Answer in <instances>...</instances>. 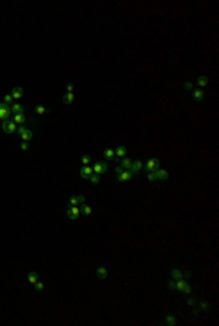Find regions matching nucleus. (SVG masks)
I'll use <instances>...</instances> for the list:
<instances>
[{
	"label": "nucleus",
	"mask_w": 219,
	"mask_h": 326,
	"mask_svg": "<svg viewBox=\"0 0 219 326\" xmlns=\"http://www.w3.org/2000/svg\"><path fill=\"white\" fill-rule=\"evenodd\" d=\"M12 107L9 104H4V102H0V120L4 122V120H10V116H12Z\"/></svg>",
	"instance_id": "f257e3e1"
},
{
	"label": "nucleus",
	"mask_w": 219,
	"mask_h": 326,
	"mask_svg": "<svg viewBox=\"0 0 219 326\" xmlns=\"http://www.w3.org/2000/svg\"><path fill=\"white\" fill-rule=\"evenodd\" d=\"M1 129H3L4 133L10 135V133H15V132H16L18 126H16V123L13 122V120H4V122L1 123Z\"/></svg>",
	"instance_id": "f03ea898"
},
{
	"label": "nucleus",
	"mask_w": 219,
	"mask_h": 326,
	"mask_svg": "<svg viewBox=\"0 0 219 326\" xmlns=\"http://www.w3.org/2000/svg\"><path fill=\"white\" fill-rule=\"evenodd\" d=\"M159 165H161V160L159 158H151V160H148L146 164H145V170L149 173V171H155V170H158L159 168Z\"/></svg>",
	"instance_id": "7ed1b4c3"
},
{
	"label": "nucleus",
	"mask_w": 219,
	"mask_h": 326,
	"mask_svg": "<svg viewBox=\"0 0 219 326\" xmlns=\"http://www.w3.org/2000/svg\"><path fill=\"white\" fill-rule=\"evenodd\" d=\"M79 215H81L79 206H69V209H67V218H69V219L76 221V219L79 218Z\"/></svg>",
	"instance_id": "20e7f679"
},
{
	"label": "nucleus",
	"mask_w": 219,
	"mask_h": 326,
	"mask_svg": "<svg viewBox=\"0 0 219 326\" xmlns=\"http://www.w3.org/2000/svg\"><path fill=\"white\" fill-rule=\"evenodd\" d=\"M93 173L95 174H98V176H101V174H104L107 170H108V164L105 163V161H99V163H96L93 165Z\"/></svg>",
	"instance_id": "39448f33"
},
{
	"label": "nucleus",
	"mask_w": 219,
	"mask_h": 326,
	"mask_svg": "<svg viewBox=\"0 0 219 326\" xmlns=\"http://www.w3.org/2000/svg\"><path fill=\"white\" fill-rule=\"evenodd\" d=\"M131 177H133V174L130 173V170H124L121 174H118V176H116V178H117V181H120V183H124V181H129Z\"/></svg>",
	"instance_id": "423d86ee"
},
{
	"label": "nucleus",
	"mask_w": 219,
	"mask_h": 326,
	"mask_svg": "<svg viewBox=\"0 0 219 326\" xmlns=\"http://www.w3.org/2000/svg\"><path fill=\"white\" fill-rule=\"evenodd\" d=\"M95 275H96V278H98V279L105 281V279H107V277H108V271H107L104 266H98V268L95 269Z\"/></svg>",
	"instance_id": "0eeeda50"
},
{
	"label": "nucleus",
	"mask_w": 219,
	"mask_h": 326,
	"mask_svg": "<svg viewBox=\"0 0 219 326\" xmlns=\"http://www.w3.org/2000/svg\"><path fill=\"white\" fill-rule=\"evenodd\" d=\"M143 168V163L140 160H136V161H131V167H130V173L133 176H136L140 170Z\"/></svg>",
	"instance_id": "6e6552de"
},
{
	"label": "nucleus",
	"mask_w": 219,
	"mask_h": 326,
	"mask_svg": "<svg viewBox=\"0 0 219 326\" xmlns=\"http://www.w3.org/2000/svg\"><path fill=\"white\" fill-rule=\"evenodd\" d=\"M81 176H82V178H91V176L93 174V170H92V167L91 165H83L82 168H81Z\"/></svg>",
	"instance_id": "1a4fd4ad"
},
{
	"label": "nucleus",
	"mask_w": 219,
	"mask_h": 326,
	"mask_svg": "<svg viewBox=\"0 0 219 326\" xmlns=\"http://www.w3.org/2000/svg\"><path fill=\"white\" fill-rule=\"evenodd\" d=\"M155 176H156V180H168L170 174L167 170H162V168H158L155 170Z\"/></svg>",
	"instance_id": "9d476101"
},
{
	"label": "nucleus",
	"mask_w": 219,
	"mask_h": 326,
	"mask_svg": "<svg viewBox=\"0 0 219 326\" xmlns=\"http://www.w3.org/2000/svg\"><path fill=\"white\" fill-rule=\"evenodd\" d=\"M12 98L13 100H21L22 97H24V89L21 88V86H15L13 89H12Z\"/></svg>",
	"instance_id": "9b49d317"
},
{
	"label": "nucleus",
	"mask_w": 219,
	"mask_h": 326,
	"mask_svg": "<svg viewBox=\"0 0 219 326\" xmlns=\"http://www.w3.org/2000/svg\"><path fill=\"white\" fill-rule=\"evenodd\" d=\"M203 98H205V92L202 91V89H193V100L194 101H203Z\"/></svg>",
	"instance_id": "f8f14e48"
},
{
	"label": "nucleus",
	"mask_w": 219,
	"mask_h": 326,
	"mask_svg": "<svg viewBox=\"0 0 219 326\" xmlns=\"http://www.w3.org/2000/svg\"><path fill=\"white\" fill-rule=\"evenodd\" d=\"M73 101H75V94H73V92H67V94L63 95V102H64L66 105H70Z\"/></svg>",
	"instance_id": "ddd939ff"
},
{
	"label": "nucleus",
	"mask_w": 219,
	"mask_h": 326,
	"mask_svg": "<svg viewBox=\"0 0 219 326\" xmlns=\"http://www.w3.org/2000/svg\"><path fill=\"white\" fill-rule=\"evenodd\" d=\"M12 120L16 123V124H24V122H25V114H24V113L13 114V119H12Z\"/></svg>",
	"instance_id": "4468645a"
},
{
	"label": "nucleus",
	"mask_w": 219,
	"mask_h": 326,
	"mask_svg": "<svg viewBox=\"0 0 219 326\" xmlns=\"http://www.w3.org/2000/svg\"><path fill=\"white\" fill-rule=\"evenodd\" d=\"M10 107H12V113H13V114L24 113V105H22V104H19V102H15V104H12Z\"/></svg>",
	"instance_id": "2eb2a0df"
},
{
	"label": "nucleus",
	"mask_w": 219,
	"mask_h": 326,
	"mask_svg": "<svg viewBox=\"0 0 219 326\" xmlns=\"http://www.w3.org/2000/svg\"><path fill=\"white\" fill-rule=\"evenodd\" d=\"M185 285H187V281H185V279H183V278L175 281V289H178L180 292H183V289H184V287H185Z\"/></svg>",
	"instance_id": "dca6fc26"
},
{
	"label": "nucleus",
	"mask_w": 219,
	"mask_h": 326,
	"mask_svg": "<svg viewBox=\"0 0 219 326\" xmlns=\"http://www.w3.org/2000/svg\"><path fill=\"white\" fill-rule=\"evenodd\" d=\"M32 136H34V133H32V130H29V129H25V132L21 135V138L24 139V142L31 140V139H32Z\"/></svg>",
	"instance_id": "f3484780"
},
{
	"label": "nucleus",
	"mask_w": 219,
	"mask_h": 326,
	"mask_svg": "<svg viewBox=\"0 0 219 326\" xmlns=\"http://www.w3.org/2000/svg\"><path fill=\"white\" fill-rule=\"evenodd\" d=\"M126 152H127V149H126V146H118L116 151H114V154H116V157L117 158H121V157H124L126 155Z\"/></svg>",
	"instance_id": "a211bd4d"
},
{
	"label": "nucleus",
	"mask_w": 219,
	"mask_h": 326,
	"mask_svg": "<svg viewBox=\"0 0 219 326\" xmlns=\"http://www.w3.org/2000/svg\"><path fill=\"white\" fill-rule=\"evenodd\" d=\"M104 157L107 158V160H110V161H113L114 158H116V154H114V149H105L104 151Z\"/></svg>",
	"instance_id": "6ab92c4d"
},
{
	"label": "nucleus",
	"mask_w": 219,
	"mask_h": 326,
	"mask_svg": "<svg viewBox=\"0 0 219 326\" xmlns=\"http://www.w3.org/2000/svg\"><path fill=\"white\" fill-rule=\"evenodd\" d=\"M37 281H38V275H37V274H35L34 271H31V272L28 274V282L34 285V284H35Z\"/></svg>",
	"instance_id": "aec40b11"
},
{
	"label": "nucleus",
	"mask_w": 219,
	"mask_h": 326,
	"mask_svg": "<svg viewBox=\"0 0 219 326\" xmlns=\"http://www.w3.org/2000/svg\"><path fill=\"white\" fill-rule=\"evenodd\" d=\"M171 278H173L174 281L181 279V278H183V272H181L180 269H173V271H171Z\"/></svg>",
	"instance_id": "412c9836"
},
{
	"label": "nucleus",
	"mask_w": 219,
	"mask_h": 326,
	"mask_svg": "<svg viewBox=\"0 0 219 326\" xmlns=\"http://www.w3.org/2000/svg\"><path fill=\"white\" fill-rule=\"evenodd\" d=\"M79 209H81V212H82V215H91V214H92V208H91V206H88V205H81V208H79Z\"/></svg>",
	"instance_id": "4be33fe9"
},
{
	"label": "nucleus",
	"mask_w": 219,
	"mask_h": 326,
	"mask_svg": "<svg viewBox=\"0 0 219 326\" xmlns=\"http://www.w3.org/2000/svg\"><path fill=\"white\" fill-rule=\"evenodd\" d=\"M175 316H173V315H167L165 316V325H168V326H174L175 325Z\"/></svg>",
	"instance_id": "5701e85b"
},
{
	"label": "nucleus",
	"mask_w": 219,
	"mask_h": 326,
	"mask_svg": "<svg viewBox=\"0 0 219 326\" xmlns=\"http://www.w3.org/2000/svg\"><path fill=\"white\" fill-rule=\"evenodd\" d=\"M208 82H209V79H208L206 76H199V78H197V85H199L200 88H205V86L208 85Z\"/></svg>",
	"instance_id": "b1692460"
},
{
	"label": "nucleus",
	"mask_w": 219,
	"mask_h": 326,
	"mask_svg": "<svg viewBox=\"0 0 219 326\" xmlns=\"http://www.w3.org/2000/svg\"><path fill=\"white\" fill-rule=\"evenodd\" d=\"M197 307H199L200 310H205V312H206V310L210 309V304H209L208 301H199V303H197Z\"/></svg>",
	"instance_id": "393cba45"
},
{
	"label": "nucleus",
	"mask_w": 219,
	"mask_h": 326,
	"mask_svg": "<svg viewBox=\"0 0 219 326\" xmlns=\"http://www.w3.org/2000/svg\"><path fill=\"white\" fill-rule=\"evenodd\" d=\"M120 167H123L124 170H130V167H131V160H129V158H124L123 161H121V165Z\"/></svg>",
	"instance_id": "a878e982"
},
{
	"label": "nucleus",
	"mask_w": 219,
	"mask_h": 326,
	"mask_svg": "<svg viewBox=\"0 0 219 326\" xmlns=\"http://www.w3.org/2000/svg\"><path fill=\"white\" fill-rule=\"evenodd\" d=\"M35 110H37V113H38L40 116H43V114H47V113H48V108H45L44 105H37Z\"/></svg>",
	"instance_id": "bb28decb"
},
{
	"label": "nucleus",
	"mask_w": 219,
	"mask_h": 326,
	"mask_svg": "<svg viewBox=\"0 0 219 326\" xmlns=\"http://www.w3.org/2000/svg\"><path fill=\"white\" fill-rule=\"evenodd\" d=\"M34 287H35V291H37V292H43L44 291V284L40 282V281H37V282L34 284Z\"/></svg>",
	"instance_id": "cd10ccee"
},
{
	"label": "nucleus",
	"mask_w": 219,
	"mask_h": 326,
	"mask_svg": "<svg viewBox=\"0 0 219 326\" xmlns=\"http://www.w3.org/2000/svg\"><path fill=\"white\" fill-rule=\"evenodd\" d=\"M81 161H82L83 165H89V164H91V157H89V155H82Z\"/></svg>",
	"instance_id": "c85d7f7f"
},
{
	"label": "nucleus",
	"mask_w": 219,
	"mask_h": 326,
	"mask_svg": "<svg viewBox=\"0 0 219 326\" xmlns=\"http://www.w3.org/2000/svg\"><path fill=\"white\" fill-rule=\"evenodd\" d=\"M78 198L76 196H72L70 199H69V206H78Z\"/></svg>",
	"instance_id": "c756f323"
},
{
	"label": "nucleus",
	"mask_w": 219,
	"mask_h": 326,
	"mask_svg": "<svg viewBox=\"0 0 219 326\" xmlns=\"http://www.w3.org/2000/svg\"><path fill=\"white\" fill-rule=\"evenodd\" d=\"M12 101H13V98H12V95L10 94H7V95H4V104H9V105H12Z\"/></svg>",
	"instance_id": "7c9ffc66"
},
{
	"label": "nucleus",
	"mask_w": 219,
	"mask_h": 326,
	"mask_svg": "<svg viewBox=\"0 0 219 326\" xmlns=\"http://www.w3.org/2000/svg\"><path fill=\"white\" fill-rule=\"evenodd\" d=\"M89 180H91L93 184H98V183H99V176H98V174H92Z\"/></svg>",
	"instance_id": "2f4dec72"
},
{
	"label": "nucleus",
	"mask_w": 219,
	"mask_h": 326,
	"mask_svg": "<svg viewBox=\"0 0 219 326\" xmlns=\"http://www.w3.org/2000/svg\"><path fill=\"white\" fill-rule=\"evenodd\" d=\"M148 180H149V181H155V180H156L155 171H149V173H148Z\"/></svg>",
	"instance_id": "473e14b6"
},
{
	"label": "nucleus",
	"mask_w": 219,
	"mask_h": 326,
	"mask_svg": "<svg viewBox=\"0 0 219 326\" xmlns=\"http://www.w3.org/2000/svg\"><path fill=\"white\" fill-rule=\"evenodd\" d=\"M184 89H185V91H193V82H190V81L185 82V83H184Z\"/></svg>",
	"instance_id": "72a5a7b5"
},
{
	"label": "nucleus",
	"mask_w": 219,
	"mask_h": 326,
	"mask_svg": "<svg viewBox=\"0 0 219 326\" xmlns=\"http://www.w3.org/2000/svg\"><path fill=\"white\" fill-rule=\"evenodd\" d=\"M76 198H78V203L79 205H83L85 203V201H86V198H85L83 195H78Z\"/></svg>",
	"instance_id": "f704fd0d"
},
{
	"label": "nucleus",
	"mask_w": 219,
	"mask_h": 326,
	"mask_svg": "<svg viewBox=\"0 0 219 326\" xmlns=\"http://www.w3.org/2000/svg\"><path fill=\"white\" fill-rule=\"evenodd\" d=\"M187 304H188L190 307H194V306H197V301H196L194 298H188V300H187Z\"/></svg>",
	"instance_id": "c9c22d12"
},
{
	"label": "nucleus",
	"mask_w": 219,
	"mask_h": 326,
	"mask_svg": "<svg viewBox=\"0 0 219 326\" xmlns=\"http://www.w3.org/2000/svg\"><path fill=\"white\" fill-rule=\"evenodd\" d=\"M190 292H191V287H190L188 284H187V285L184 287V289H183V294H187V295H188Z\"/></svg>",
	"instance_id": "e433bc0d"
},
{
	"label": "nucleus",
	"mask_w": 219,
	"mask_h": 326,
	"mask_svg": "<svg viewBox=\"0 0 219 326\" xmlns=\"http://www.w3.org/2000/svg\"><path fill=\"white\" fill-rule=\"evenodd\" d=\"M16 132H18V135L21 136L24 132H25V127H24V124H21V126H18V129H16Z\"/></svg>",
	"instance_id": "4c0bfd02"
},
{
	"label": "nucleus",
	"mask_w": 219,
	"mask_h": 326,
	"mask_svg": "<svg viewBox=\"0 0 219 326\" xmlns=\"http://www.w3.org/2000/svg\"><path fill=\"white\" fill-rule=\"evenodd\" d=\"M21 149H22V151H28V149H29L28 142H22V143H21Z\"/></svg>",
	"instance_id": "58836bf2"
},
{
	"label": "nucleus",
	"mask_w": 219,
	"mask_h": 326,
	"mask_svg": "<svg viewBox=\"0 0 219 326\" xmlns=\"http://www.w3.org/2000/svg\"><path fill=\"white\" fill-rule=\"evenodd\" d=\"M191 278V272H184L183 274V279H190Z\"/></svg>",
	"instance_id": "ea45409f"
},
{
	"label": "nucleus",
	"mask_w": 219,
	"mask_h": 326,
	"mask_svg": "<svg viewBox=\"0 0 219 326\" xmlns=\"http://www.w3.org/2000/svg\"><path fill=\"white\" fill-rule=\"evenodd\" d=\"M168 288H170V289H175V281L174 279L168 282Z\"/></svg>",
	"instance_id": "a19ab883"
},
{
	"label": "nucleus",
	"mask_w": 219,
	"mask_h": 326,
	"mask_svg": "<svg viewBox=\"0 0 219 326\" xmlns=\"http://www.w3.org/2000/svg\"><path fill=\"white\" fill-rule=\"evenodd\" d=\"M123 171H124V168H123V167H117V168H116V174H117V176H118V174H121Z\"/></svg>",
	"instance_id": "79ce46f5"
},
{
	"label": "nucleus",
	"mask_w": 219,
	"mask_h": 326,
	"mask_svg": "<svg viewBox=\"0 0 219 326\" xmlns=\"http://www.w3.org/2000/svg\"><path fill=\"white\" fill-rule=\"evenodd\" d=\"M200 312H202V310H200V309H199V307H196V306H194V307H193V315H199V313H200Z\"/></svg>",
	"instance_id": "37998d69"
},
{
	"label": "nucleus",
	"mask_w": 219,
	"mask_h": 326,
	"mask_svg": "<svg viewBox=\"0 0 219 326\" xmlns=\"http://www.w3.org/2000/svg\"><path fill=\"white\" fill-rule=\"evenodd\" d=\"M66 89H67V92H73V85H72V83H69V85L66 86Z\"/></svg>",
	"instance_id": "c03bdc74"
}]
</instances>
